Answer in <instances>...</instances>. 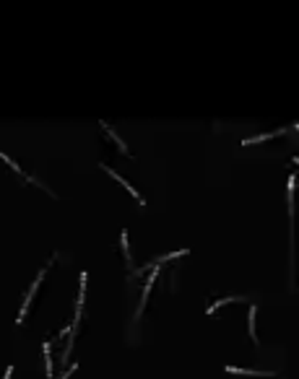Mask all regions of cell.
<instances>
[{
	"label": "cell",
	"mask_w": 299,
	"mask_h": 379,
	"mask_svg": "<svg viewBox=\"0 0 299 379\" xmlns=\"http://www.w3.org/2000/svg\"><path fill=\"white\" fill-rule=\"evenodd\" d=\"M294 161H296V164H299V158H294Z\"/></svg>",
	"instance_id": "cell-1"
}]
</instances>
